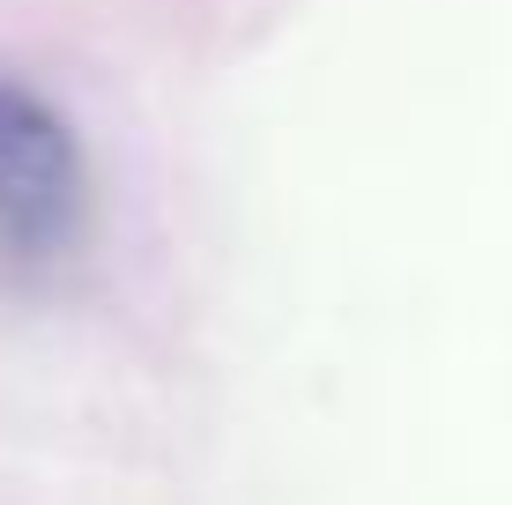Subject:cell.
Here are the masks:
<instances>
[{"label": "cell", "instance_id": "6da1fadb", "mask_svg": "<svg viewBox=\"0 0 512 505\" xmlns=\"http://www.w3.org/2000/svg\"><path fill=\"white\" fill-rule=\"evenodd\" d=\"M90 149L75 119L23 75H0V253L67 260L90 238Z\"/></svg>", "mask_w": 512, "mask_h": 505}]
</instances>
